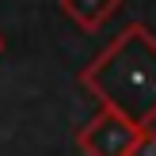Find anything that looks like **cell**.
I'll return each mask as SVG.
<instances>
[{
	"mask_svg": "<svg viewBox=\"0 0 156 156\" xmlns=\"http://www.w3.org/2000/svg\"><path fill=\"white\" fill-rule=\"evenodd\" d=\"M84 84L103 99V107L126 114L137 126H149V118H152V42H149V30L129 27L84 73Z\"/></svg>",
	"mask_w": 156,
	"mask_h": 156,
	"instance_id": "cell-1",
	"label": "cell"
},
{
	"mask_svg": "<svg viewBox=\"0 0 156 156\" xmlns=\"http://www.w3.org/2000/svg\"><path fill=\"white\" fill-rule=\"evenodd\" d=\"M145 129L149 126H137L126 114H118V111L107 107L88 126V133L80 137V145H84L88 156H133V149H137V141H141Z\"/></svg>",
	"mask_w": 156,
	"mask_h": 156,
	"instance_id": "cell-2",
	"label": "cell"
},
{
	"mask_svg": "<svg viewBox=\"0 0 156 156\" xmlns=\"http://www.w3.org/2000/svg\"><path fill=\"white\" fill-rule=\"evenodd\" d=\"M114 4H118V0H61V8H65L84 30H95L99 23L114 12Z\"/></svg>",
	"mask_w": 156,
	"mask_h": 156,
	"instance_id": "cell-3",
	"label": "cell"
}]
</instances>
